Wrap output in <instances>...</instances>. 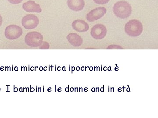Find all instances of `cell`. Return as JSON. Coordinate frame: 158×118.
Returning <instances> with one entry per match:
<instances>
[{
  "label": "cell",
  "mask_w": 158,
  "mask_h": 118,
  "mask_svg": "<svg viewBox=\"0 0 158 118\" xmlns=\"http://www.w3.org/2000/svg\"><path fill=\"white\" fill-rule=\"evenodd\" d=\"M113 11L117 17L125 19L129 17L131 14V6L126 1H118L114 5Z\"/></svg>",
  "instance_id": "6da1fadb"
},
{
  "label": "cell",
  "mask_w": 158,
  "mask_h": 118,
  "mask_svg": "<svg viewBox=\"0 0 158 118\" xmlns=\"http://www.w3.org/2000/svg\"><path fill=\"white\" fill-rule=\"evenodd\" d=\"M143 30V25L138 20H131L125 26L126 33L131 37H138L142 33Z\"/></svg>",
  "instance_id": "7a4b0ae2"
},
{
  "label": "cell",
  "mask_w": 158,
  "mask_h": 118,
  "mask_svg": "<svg viewBox=\"0 0 158 118\" xmlns=\"http://www.w3.org/2000/svg\"><path fill=\"white\" fill-rule=\"evenodd\" d=\"M42 35L37 32H32L28 33L25 38L26 44L32 47L40 46L43 42Z\"/></svg>",
  "instance_id": "3957f363"
},
{
  "label": "cell",
  "mask_w": 158,
  "mask_h": 118,
  "mask_svg": "<svg viewBox=\"0 0 158 118\" xmlns=\"http://www.w3.org/2000/svg\"><path fill=\"white\" fill-rule=\"evenodd\" d=\"M22 33L23 30L21 28L14 25L8 26L5 30L6 38L11 40L18 39Z\"/></svg>",
  "instance_id": "277c9868"
},
{
  "label": "cell",
  "mask_w": 158,
  "mask_h": 118,
  "mask_svg": "<svg viewBox=\"0 0 158 118\" xmlns=\"http://www.w3.org/2000/svg\"><path fill=\"white\" fill-rule=\"evenodd\" d=\"M39 20L37 16L34 14H29L23 17L22 23L24 27L27 30H32L36 28L39 24Z\"/></svg>",
  "instance_id": "5b68a950"
},
{
  "label": "cell",
  "mask_w": 158,
  "mask_h": 118,
  "mask_svg": "<svg viewBox=\"0 0 158 118\" xmlns=\"http://www.w3.org/2000/svg\"><path fill=\"white\" fill-rule=\"evenodd\" d=\"M106 9L105 7H100L93 9L86 15L88 21L94 22L100 19L106 13Z\"/></svg>",
  "instance_id": "8992f818"
},
{
  "label": "cell",
  "mask_w": 158,
  "mask_h": 118,
  "mask_svg": "<svg viewBox=\"0 0 158 118\" xmlns=\"http://www.w3.org/2000/svg\"><path fill=\"white\" fill-rule=\"evenodd\" d=\"M107 33L106 26L102 24H97L94 26L90 31L91 37L94 39H103Z\"/></svg>",
  "instance_id": "52a82bcc"
},
{
  "label": "cell",
  "mask_w": 158,
  "mask_h": 118,
  "mask_svg": "<svg viewBox=\"0 0 158 118\" xmlns=\"http://www.w3.org/2000/svg\"><path fill=\"white\" fill-rule=\"evenodd\" d=\"M23 9L24 11L28 12L40 13L42 11L40 6L33 1H29L24 3L23 5Z\"/></svg>",
  "instance_id": "ba28073f"
},
{
  "label": "cell",
  "mask_w": 158,
  "mask_h": 118,
  "mask_svg": "<svg viewBox=\"0 0 158 118\" xmlns=\"http://www.w3.org/2000/svg\"><path fill=\"white\" fill-rule=\"evenodd\" d=\"M67 4L69 8L74 11H81L85 6L84 0H68Z\"/></svg>",
  "instance_id": "9c48e42d"
},
{
  "label": "cell",
  "mask_w": 158,
  "mask_h": 118,
  "mask_svg": "<svg viewBox=\"0 0 158 118\" xmlns=\"http://www.w3.org/2000/svg\"><path fill=\"white\" fill-rule=\"evenodd\" d=\"M74 30L80 33L87 32L89 29V26L87 22L82 20H77L73 22Z\"/></svg>",
  "instance_id": "30bf717a"
},
{
  "label": "cell",
  "mask_w": 158,
  "mask_h": 118,
  "mask_svg": "<svg viewBox=\"0 0 158 118\" xmlns=\"http://www.w3.org/2000/svg\"><path fill=\"white\" fill-rule=\"evenodd\" d=\"M69 42L75 47L81 46L83 43V39L81 36L75 33H71L69 34L66 37Z\"/></svg>",
  "instance_id": "8fae6325"
},
{
  "label": "cell",
  "mask_w": 158,
  "mask_h": 118,
  "mask_svg": "<svg viewBox=\"0 0 158 118\" xmlns=\"http://www.w3.org/2000/svg\"><path fill=\"white\" fill-rule=\"evenodd\" d=\"M110 0H94V2L98 5H104L109 2Z\"/></svg>",
  "instance_id": "7c38bea8"
},
{
  "label": "cell",
  "mask_w": 158,
  "mask_h": 118,
  "mask_svg": "<svg viewBox=\"0 0 158 118\" xmlns=\"http://www.w3.org/2000/svg\"><path fill=\"white\" fill-rule=\"evenodd\" d=\"M107 49H123L122 47H120V46H118L117 45H110V46H108L107 47Z\"/></svg>",
  "instance_id": "4fadbf2b"
},
{
  "label": "cell",
  "mask_w": 158,
  "mask_h": 118,
  "mask_svg": "<svg viewBox=\"0 0 158 118\" xmlns=\"http://www.w3.org/2000/svg\"><path fill=\"white\" fill-rule=\"evenodd\" d=\"M8 1L12 4H19L22 2L23 0H8Z\"/></svg>",
  "instance_id": "5bb4252c"
},
{
  "label": "cell",
  "mask_w": 158,
  "mask_h": 118,
  "mask_svg": "<svg viewBox=\"0 0 158 118\" xmlns=\"http://www.w3.org/2000/svg\"><path fill=\"white\" fill-rule=\"evenodd\" d=\"M2 16L0 14V26H2Z\"/></svg>",
  "instance_id": "9a60e30c"
}]
</instances>
